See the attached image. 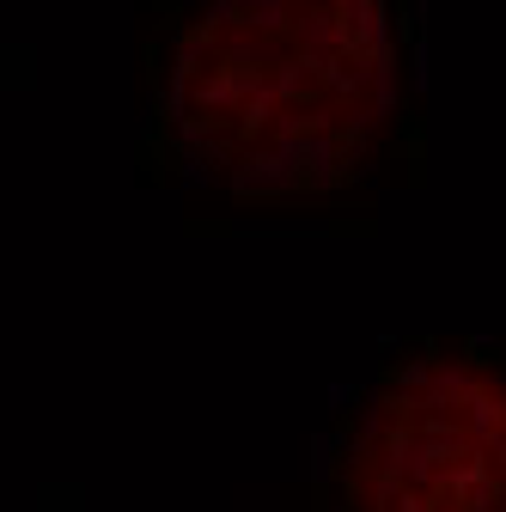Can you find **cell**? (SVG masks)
I'll return each instance as SVG.
<instances>
[{
  "label": "cell",
  "instance_id": "obj_1",
  "mask_svg": "<svg viewBox=\"0 0 506 512\" xmlns=\"http://www.w3.org/2000/svg\"><path fill=\"white\" fill-rule=\"evenodd\" d=\"M403 37L391 0H159L147 37V177L232 202H330L397 147Z\"/></svg>",
  "mask_w": 506,
  "mask_h": 512
},
{
  "label": "cell",
  "instance_id": "obj_2",
  "mask_svg": "<svg viewBox=\"0 0 506 512\" xmlns=\"http://www.w3.org/2000/svg\"><path fill=\"white\" fill-rule=\"evenodd\" d=\"M311 512H506V354L403 342L342 415Z\"/></svg>",
  "mask_w": 506,
  "mask_h": 512
}]
</instances>
